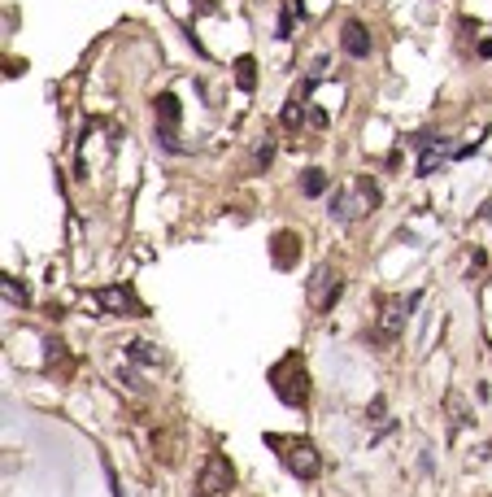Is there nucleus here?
<instances>
[{"label":"nucleus","mask_w":492,"mask_h":497,"mask_svg":"<svg viewBox=\"0 0 492 497\" xmlns=\"http://www.w3.org/2000/svg\"><path fill=\"white\" fill-rule=\"evenodd\" d=\"M270 388H275V397L283 406H292V410H305L309 406V371H305V358L292 349V353H283L275 366H270Z\"/></svg>","instance_id":"f257e3e1"},{"label":"nucleus","mask_w":492,"mask_h":497,"mask_svg":"<svg viewBox=\"0 0 492 497\" xmlns=\"http://www.w3.org/2000/svg\"><path fill=\"white\" fill-rule=\"evenodd\" d=\"M266 445H270V450H279V462L288 467L296 480H318V476H323V454H318L305 436L292 440V436H275V432H266Z\"/></svg>","instance_id":"f03ea898"},{"label":"nucleus","mask_w":492,"mask_h":497,"mask_svg":"<svg viewBox=\"0 0 492 497\" xmlns=\"http://www.w3.org/2000/svg\"><path fill=\"white\" fill-rule=\"evenodd\" d=\"M375 205H379V188H375L371 179H357L353 188H335L331 192V209H327V214L335 223H353L361 214H371Z\"/></svg>","instance_id":"7ed1b4c3"},{"label":"nucleus","mask_w":492,"mask_h":497,"mask_svg":"<svg viewBox=\"0 0 492 497\" xmlns=\"http://www.w3.org/2000/svg\"><path fill=\"white\" fill-rule=\"evenodd\" d=\"M414 305H419V293H409V297H383V301H379V332H375L371 340H379V345L397 340Z\"/></svg>","instance_id":"20e7f679"},{"label":"nucleus","mask_w":492,"mask_h":497,"mask_svg":"<svg viewBox=\"0 0 492 497\" xmlns=\"http://www.w3.org/2000/svg\"><path fill=\"white\" fill-rule=\"evenodd\" d=\"M305 293H309V305H314L318 314H331V305L340 301V293H344V279H340V271H331V267H314Z\"/></svg>","instance_id":"39448f33"},{"label":"nucleus","mask_w":492,"mask_h":497,"mask_svg":"<svg viewBox=\"0 0 492 497\" xmlns=\"http://www.w3.org/2000/svg\"><path fill=\"white\" fill-rule=\"evenodd\" d=\"M152 114H157V144L166 153H184V144H179V118H184V110H179V96L174 92H162L157 100H152Z\"/></svg>","instance_id":"423d86ee"},{"label":"nucleus","mask_w":492,"mask_h":497,"mask_svg":"<svg viewBox=\"0 0 492 497\" xmlns=\"http://www.w3.org/2000/svg\"><path fill=\"white\" fill-rule=\"evenodd\" d=\"M92 301L105 310V314H118V319H144V305L136 301L131 288H118V283L114 288H96Z\"/></svg>","instance_id":"0eeeda50"},{"label":"nucleus","mask_w":492,"mask_h":497,"mask_svg":"<svg viewBox=\"0 0 492 497\" xmlns=\"http://www.w3.org/2000/svg\"><path fill=\"white\" fill-rule=\"evenodd\" d=\"M231 480H236V471H231V462L222 454H210L196 476V497H218L222 489H231Z\"/></svg>","instance_id":"6e6552de"},{"label":"nucleus","mask_w":492,"mask_h":497,"mask_svg":"<svg viewBox=\"0 0 492 497\" xmlns=\"http://www.w3.org/2000/svg\"><path fill=\"white\" fill-rule=\"evenodd\" d=\"M340 48H344V57H353V62H366L371 57V48H375V40H371V31L361 26L357 18L353 22H344V31H340Z\"/></svg>","instance_id":"1a4fd4ad"},{"label":"nucleus","mask_w":492,"mask_h":497,"mask_svg":"<svg viewBox=\"0 0 492 497\" xmlns=\"http://www.w3.org/2000/svg\"><path fill=\"white\" fill-rule=\"evenodd\" d=\"M270 257H275V267L279 271H292L296 267V257H301V235L296 231H275V240H270Z\"/></svg>","instance_id":"9d476101"},{"label":"nucleus","mask_w":492,"mask_h":497,"mask_svg":"<svg viewBox=\"0 0 492 497\" xmlns=\"http://www.w3.org/2000/svg\"><path fill=\"white\" fill-rule=\"evenodd\" d=\"M419 144H423V162H419V175L427 179V175H436L440 166H445V153H440V148H445V140H440V136L431 140V136H427V140H419Z\"/></svg>","instance_id":"9b49d317"},{"label":"nucleus","mask_w":492,"mask_h":497,"mask_svg":"<svg viewBox=\"0 0 492 497\" xmlns=\"http://www.w3.org/2000/svg\"><path fill=\"white\" fill-rule=\"evenodd\" d=\"M445 410H449V432H457V428H466V423H471V410H466V397H462L457 388H449Z\"/></svg>","instance_id":"f8f14e48"},{"label":"nucleus","mask_w":492,"mask_h":497,"mask_svg":"<svg viewBox=\"0 0 492 497\" xmlns=\"http://www.w3.org/2000/svg\"><path fill=\"white\" fill-rule=\"evenodd\" d=\"M327 188H331V175H327V170L309 166V170L301 175V197H323Z\"/></svg>","instance_id":"ddd939ff"},{"label":"nucleus","mask_w":492,"mask_h":497,"mask_svg":"<svg viewBox=\"0 0 492 497\" xmlns=\"http://www.w3.org/2000/svg\"><path fill=\"white\" fill-rule=\"evenodd\" d=\"M305 122V96H288V105H283V127L296 131Z\"/></svg>","instance_id":"4468645a"},{"label":"nucleus","mask_w":492,"mask_h":497,"mask_svg":"<svg viewBox=\"0 0 492 497\" xmlns=\"http://www.w3.org/2000/svg\"><path fill=\"white\" fill-rule=\"evenodd\" d=\"M126 358L140 362V366H152V362H157V353H152L148 340H131V345H126Z\"/></svg>","instance_id":"2eb2a0df"},{"label":"nucleus","mask_w":492,"mask_h":497,"mask_svg":"<svg viewBox=\"0 0 492 497\" xmlns=\"http://www.w3.org/2000/svg\"><path fill=\"white\" fill-rule=\"evenodd\" d=\"M236 83H240L244 92H253V88H257V74H253V57H240V62H236Z\"/></svg>","instance_id":"dca6fc26"},{"label":"nucleus","mask_w":492,"mask_h":497,"mask_svg":"<svg viewBox=\"0 0 492 497\" xmlns=\"http://www.w3.org/2000/svg\"><path fill=\"white\" fill-rule=\"evenodd\" d=\"M292 9L296 5H288V9L279 13V40H292Z\"/></svg>","instance_id":"f3484780"},{"label":"nucleus","mask_w":492,"mask_h":497,"mask_svg":"<svg viewBox=\"0 0 492 497\" xmlns=\"http://www.w3.org/2000/svg\"><path fill=\"white\" fill-rule=\"evenodd\" d=\"M5 297L22 305V301H27V288H22V283H13V279H5Z\"/></svg>","instance_id":"a211bd4d"},{"label":"nucleus","mask_w":492,"mask_h":497,"mask_svg":"<svg viewBox=\"0 0 492 497\" xmlns=\"http://www.w3.org/2000/svg\"><path fill=\"white\" fill-rule=\"evenodd\" d=\"M270 162H275V144L266 140L262 148H257V166H270Z\"/></svg>","instance_id":"6ab92c4d"},{"label":"nucleus","mask_w":492,"mask_h":497,"mask_svg":"<svg viewBox=\"0 0 492 497\" xmlns=\"http://www.w3.org/2000/svg\"><path fill=\"white\" fill-rule=\"evenodd\" d=\"M479 57H484V62L492 57V40H479Z\"/></svg>","instance_id":"aec40b11"}]
</instances>
